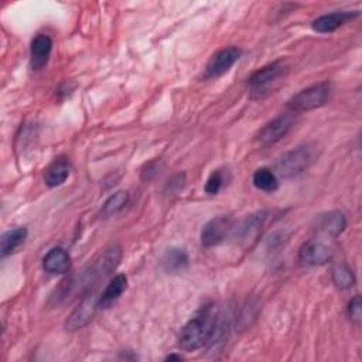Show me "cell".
<instances>
[{"label":"cell","instance_id":"5","mask_svg":"<svg viewBox=\"0 0 362 362\" xmlns=\"http://www.w3.org/2000/svg\"><path fill=\"white\" fill-rule=\"evenodd\" d=\"M313 163V150L308 146H299L283 153L275 165V173L283 179H293L306 172Z\"/></svg>","mask_w":362,"mask_h":362},{"label":"cell","instance_id":"10","mask_svg":"<svg viewBox=\"0 0 362 362\" xmlns=\"http://www.w3.org/2000/svg\"><path fill=\"white\" fill-rule=\"evenodd\" d=\"M51 51H53V40L47 34H38L31 41L30 48V64L34 71L44 68L50 60Z\"/></svg>","mask_w":362,"mask_h":362},{"label":"cell","instance_id":"3","mask_svg":"<svg viewBox=\"0 0 362 362\" xmlns=\"http://www.w3.org/2000/svg\"><path fill=\"white\" fill-rule=\"evenodd\" d=\"M289 73L283 61L271 63L255 71L246 81V89L252 99H264L273 93L285 81Z\"/></svg>","mask_w":362,"mask_h":362},{"label":"cell","instance_id":"21","mask_svg":"<svg viewBox=\"0 0 362 362\" xmlns=\"http://www.w3.org/2000/svg\"><path fill=\"white\" fill-rule=\"evenodd\" d=\"M129 201V194L126 191H118L116 194L111 195L105 202H103L100 209V217L108 218L119 211H122Z\"/></svg>","mask_w":362,"mask_h":362},{"label":"cell","instance_id":"6","mask_svg":"<svg viewBox=\"0 0 362 362\" xmlns=\"http://www.w3.org/2000/svg\"><path fill=\"white\" fill-rule=\"evenodd\" d=\"M333 248L329 242L313 238L308 239L299 252V261L304 266H322L331 261Z\"/></svg>","mask_w":362,"mask_h":362},{"label":"cell","instance_id":"4","mask_svg":"<svg viewBox=\"0 0 362 362\" xmlns=\"http://www.w3.org/2000/svg\"><path fill=\"white\" fill-rule=\"evenodd\" d=\"M330 96H331V84L329 81H323L308 88H304L296 95H293L287 100L286 108L293 114L315 111L317 108L324 107L329 102Z\"/></svg>","mask_w":362,"mask_h":362},{"label":"cell","instance_id":"17","mask_svg":"<svg viewBox=\"0 0 362 362\" xmlns=\"http://www.w3.org/2000/svg\"><path fill=\"white\" fill-rule=\"evenodd\" d=\"M95 310H98V300H93L92 296L84 300L82 304H80L75 308V312L71 315L70 320L67 322L70 330H78L82 329L85 324H88V322L92 319L95 313Z\"/></svg>","mask_w":362,"mask_h":362},{"label":"cell","instance_id":"18","mask_svg":"<svg viewBox=\"0 0 362 362\" xmlns=\"http://www.w3.org/2000/svg\"><path fill=\"white\" fill-rule=\"evenodd\" d=\"M188 264H190V257H188L187 252L181 248L169 249L162 259L163 269L169 273L183 272L188 268Z\"/></svg>","mask_w":362,"mask_h":362},{"label":"cell","instance_id":"13","mask_svg":"<svg viewBox=\"0 0 362 362\" xmlns=\"http://www.w3.org/2000/svg\"><path fill=\"white\" fill-rule=\"evenodd\" d=\"M347 227V218L344 216V213L341 211H330L327 214H322L317 218V231H320L322 234L331 236V238H337L340 236L344 229Z\"/></svg>","mask_w":362,"mask_h":362},{"label":"cell","instance_id":"16","mask_svg":"<svg viewBox=\"0 0 362 362\" xmlns=\"http://www.w3.org/2000/svg\"><path fill=\"white\" fill-rule=\"evenodd\" d=\"M266 221V213H256L249 216L246 220L242 221V224L236 228L235 234L238 236L239 241L248 242L250 239H253L257 234H259L265 225Z\"/></svg>","mask_w":362,"mask_h":362},{"label":"cell","instance_id":"24","mask_svg":"<svg viewBox=\"0 0 362 362\" xmlns=\"http://www.w3.org/2000/svg\"><path fill=\"white\" fill-rule=\"evenodd\" d=\"M348 315L351 322H354L355 324H359L362 320V301L359 296H355L351 299L349 304H348Z\"/></svg>","mask_w":362,"mask_h":362},{"label":"cell","instance_id":"11","mask_svg":"<svg viewBox=\"0 0 362 362\" xmlns=\"http://www.w3.org/2000/svg\"><path fill=\"white\" fill-rule=\"evenodd\" d=\"M358 12H334V13H329L324 16L317 17L313 23H312V29L317 33L322 34H327V33H333L335 30H338L341 26H344L345 23H348L349 20H354L355 17H358Z\"/></svg>","mask_w":362,"mask_h":362},{"label":"cell","instance_id":"25","mask_svg":"<svg viewBox=\"0 0 362 362\" xmlns=\"http://www.w3.org/2000/svg\"><path fill=\"white\" fill-rule=\"evenodd\" d=\"M160 173V163L159 162H151L142 170V180L150 181Z\"/></svg>","mask_w":362,"mask_h":362},{"label":"cell","instance_id":"19","mask_svg":"<svg viewBox=\"0 0 362 362\" xmlns=\"http://www.w3.org/2000/svg\"><path fill=\"white\" fill-rule=\"evenodd\" d=\"M27 228L20 227L10 229L2 235V241H0V253L3 257L13 253L22 243H24L27 238Z\"/></svg>","mask_w":362,"mask_h":362},{"label":"cell","instance_id":"15","mask_svg":"<svg viewBox=\"0 0 362 362\" xmlns=\"http://www.w3.org/2000/svg\"><path fill=\"white\" fill-rule=\"evenodd\" d=\"M128 289V276L116 275L98 299V308L111 307Z\"/></svg>","mask_w":362,"mask_h":362},{"label":"cell","instance_id":"22","mask_svg":"<svg viewBox=\"0 0 362 362\" xmlns=\"http://www.w3.org/2000/svg\"><path fill=\"white\" fill-rule=\"evenodd\" d=\"M331 279L334 285L341 290H348L355 285V276L352 271L345 265H338L331 272Z\"/></svg>","mask_w":362,"mask_h":362},{"label":"cell","instance_id":"14","mask_svg":"<svg viewBox=\"0 0 362 362\" xmlns=\"http://www.w3.org/2000/svg\"><path fill=\"white\" fill-rule=\"evenodd\" d=\"M71 172V163L67 158L61 156L57 158L53 163H51L44 173V183L50 187L54 188L61 184H64L70 176Z\"/></svg>","mask_w":362,"mask_h":362},{"label":"cell","instance_id":"12","mask_svg":"<svg viewBox=\"0 0 362 362\" xmlns=\"http://www.w3.org/2000/svg\"><path fill=\"white\" fill-rule=\"evenodd\" d=\"M71 266V257L63 248H53L43 259V268L50 275L67 273Z\"/></svg>","mask_w":362,"mask_h":362},{"label":"cell","instance_id":"2","mask_svg":"<svg viewBox=\"0 0 362 362\" xmlns=\"http://www.w3.org/2000/svg\"><path fill=\"white\" fill-rule=\"evenodd\" d=\"M216 313L213 304L202 306L198 313L183 327L179 345L184 351H197L204 347L214 333Z\"/></svg>","mask_w":362,"mask_h":362},{"label":"cell","instance_id":"8","mask_svg":"<svg viewBox=\"0 0 362 362\" xmlns=\"http://www.w3.org/2000/svg\"><path fill=\"white\" fill-rule=\"evenodd\" d=\"M242 51L238 47L224 48L213 56V59L206 64L205 78L217 80L227 74L241 59Z\"/></svg>","mask_w":362,"mask_h":362},{"label":"cell","instance_id":"1","mask_svg":"<svg viewBox=\"0 0 362 362\" xmlns=\"http://www.w3.org/2000/svg\"><path fill=\"white\" fill-rule=\"evenodd\" d=\"M121 256V246L114 245L108 248L99 256V259L85 268L78 276L66 280V285L61 287V293H59V297L68 299L70 296H78L82 293L91 294L100 280H103L112 271H115V268L119 265Z\"/></svg>","mask_w":362,"mask_h":362},{"label":"cell","instance_id":"7","mask_svg":"<svg viewBox=\"0 0 362 362\" xmlns=\"http://www.w3.org/2000/svg\"><path fill=\"white\" fill-rule=\"evenodd\" d=\"M293 126H294V118L292 115L289 114L280 115L273 121H271L269 123H266L259 130V133L256 135V142L261 146H272L280 142L282 139H285Z\"/></svg>","mask_w":362,"mask_h":362},{"label":"cell","instance_id":"23","mask_svg":"<svg viewBox=\"0 0 362 362\" xmlns=\"http://www.w3.org/2000/svg\"><path fill=\"white\" fill-rule=\"evenodd\" d=\"M223 184H224V179L221 172H214L205 183V193L210 195H216L223 188Z\"/></svg>","mask_w":362,"mask_h":362},{"label":"cell","instance_id":"26","mask_svg":"<svg viewBox=\"0 0 362 362\" xmlns=\"http://www.w3.org/2000/svg\"><path fill=\"white\" fill-rule=\"evenodd\" d=\"M173 359H179V361H181L183 356H181V355H169V356H167V361H173Z\"/></svg>","mask_w":362,"mask_h":362},{"label":"cell","instance_id":"20","mask_svg":"<svg viewBox=\"0 0 362 362\" xmlns=\"http://www.w3.org/2000/svg\"><path fill=\"white\" fill-rule=\"evenodd\" d=\"M253 186L265 193H275L279 188V180L273 170L271 169H259L256 170L252 177Z\"/></svg>","mask_w":362,"mask_h":362},{"label":"cell","instance_id":"9","mask_svg":"<svg viewBox=\"0 0 362 362\" xmlns=\"http://www.w3.org/2000/svg\"><path fill=\"white\" fill-rule=\"evenodd\" d=\"M232 229V220L227 216H220L206 223L201 229V243L205 248L220 245Z\"/></svg>","mask_w":362,"mask_h":362}]
</instances>
